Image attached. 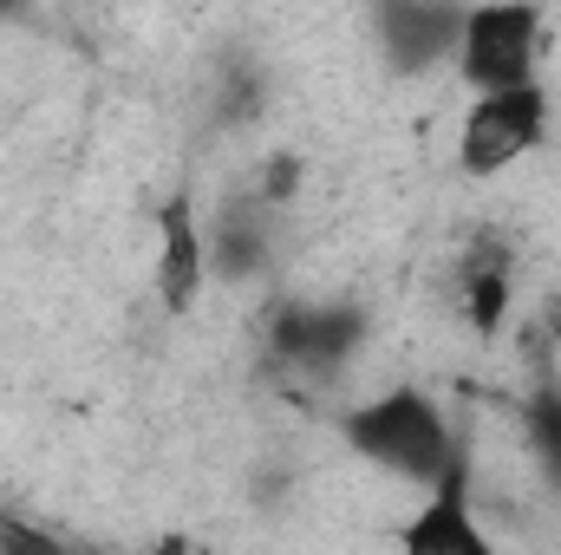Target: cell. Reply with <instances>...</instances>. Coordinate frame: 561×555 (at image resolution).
Masks as SVG:
<instances>
[{
  "mask_svg": "<svg viewBox=\"0 0 561 555\" xmlns=\"http://www.w3.org/2000/svg\"><path fill=\"white\" fill-rule=\"evenodd\" d=\"M346 444L366 451L373 464H386V471L424 484V490L457 464V444H450L444 412H437L424 393H412V386H399V393H386V399H366L359 412L346 418Z\"/></svg>",
  "mask_w": 561,
  "mask_h": 555,
  "instance_id": "obj_1",
  "label": "cell"
},
{
  "mask_svg": "<svg viewBox=\"0 0 561 555\" xmlns=\"http://www.w3.org/2000/svg\"><path fill=\"white\" fill-rule=\"evenodd\" d=\"M556 125V105L549 92L529 79V86H496V92H470V112L457 125V170L490 183L503 170H516L536 144L549 138Z\"/></svg>",
  "mask_w": 561,
  "mask_h": 555,
  "instance_id": "obj_2",
  "label": "cell"
},
{
  "mask_svg": "<svg viewBox=\"0 0 561 555\" xmlns=\"http://www.w3.org/2000/svg\"><path fill=\"white\" fill-rule=\"evenodd\" d=\"M457 79L470 92H496V86H529L536 59H542V7L529 0H477L457 20Z\"/></svg>",
  "mask_w": 561,
  "mask_h": 555,
  "instance_id": "obj_3",
  "label": "cell"
},
{
  "mask_svg": "<svg viewBox=\"0 0 561 555\" xmlns=\"http://www.w3.org/2000/svg\"><path fill=\"white\" fill-rule=\"evenodd\" d=\"M399 543L412 555H490V536H483L477 503H470V471H463V457L431 484V497L419 503V517L399 530Z\"/></svg>",
  "mask_w": 561,
  "mask_h": 555,
  "instance_id": "obj_4",
  "label": "cell"
},
{
  "mask_svg": "<svg viewBox=\"0 0 561 555\" xmlns=\"http://www.w3.org/2000/svg\"><path fill=\"white\" fill-rule=\"evenodd\" d=\"M150 281H157V301L170 314H190L196 294H203V281H209V242H203L196 203L183 190L157 209V269H150Z\"/></svg>",
  "mask_w": 561,
  "mask_h": 555,
  "instance_id": "obj_5",
  "label": "cell"
},
{
  "mask_svg": "<svg viewBox=\"0 0 561 555\" xmlns=\"http://www.w3.org/2000/svg\"><path fill=\"white\" fill-rule=\"evenodd\" d=\"M457 7L450 0H386V20H379V33H386V59L399 66V72H424V66H437L450 46H457Z\"/></svg>",
  "mask_w": 561,
  "mask_h": 555,
  "instance_id": "obj_6",
  "label": "cell"
},
{
  "mask_svg": "<svg viewBox=\"0 0 561 555\" xmlns=\"http://www.w3.org/2000/svg\"><path fill=\"white\" fill-rule=\"evenodd\" d=\"M353 333H359V320L353 314H333V307H300V314H287L275 327V347L287 360H340L346 347H353Z\"/></svg>",
  "mask_w": 561,
  "mask_h": 555,
  "instance_id": "obj_7",
  "label": "cell"
},
{
  "mask_svg": "<svg viewBox=\"0 0 561 555\" xmlns=\"http://www.w3.org/2000/svg\"><path fill=\"white\" fill-rule=\"evenodd\" d=\"M529 438H536L542 471L561 484V393H542V399L529 406Z\"/></svg>",
  "mask_w": 561,
  "mask_h": 555,
  "instance_id": "obj_8",
  "label": "cell"
}]
</instances>
